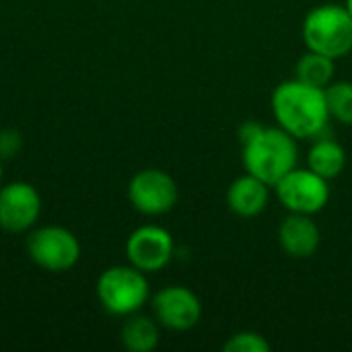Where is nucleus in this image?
Instances as JSON below:
<instances>
[{
    "instance_id": "nucleus-1",
    "label": "nucleus",
    "mask_w": 352,
    "mask_h": 352,
    "mask_svg": "<svg viewBox=\"0 0 352 352\" xmlns=\"http://www.w3.org/2000/svg\"><path fill=\"white\" fill-rule=\"evenodd\" d=\"M276 124L297 140L320 138L330 122L326 89L311 87L299 78L283 80L270 97Z\"/></svg>"
},
{
    "instance_id": "nucleus-2",
    "label": "nucleus",
    "mask_w": 352,
    "mask_h": 352,
    "mask_svg": "<svg viewBox=\"0 0 352 352\" xmlns=\"http://www.w3.org/2000/svg\"><path fill=\"white\" fill-rule=\"evenodd\" d=\"M241 146L245 173L256 175L270 188H274L299 163L297 138L280 126H264L258 136Z\"/></svg>"
},
{
    "instance_id": "nucleus-3",
    "label": "nucleus",
    "mask_w": 352,
    "mask_h": 352,
    "mask_svg": "<svg viewBox=\"0 0 352 352\" xmlns=\"http://www.w3.org/2000/svg\"><path fill=\"white\" fill-rule=\"evenodd\" d=\"M303 41L307 50L328 58H344L352 52V14L344 4H320L303 19Z\"/></svg>"
},
{
    "instance_id": "nucleus-4",
    "label": "nucleus",
    "mask_w": 352,
    "mask_h": 352,
    "mask_svg": "<svg viewBox=\"0 0 352 352\" xmlns=\"http://www.w3.org/2000/svg\"><path fill=\"white\" fill-rule=\"evenodd\" d=\"M97 297L111 316L138 314L151 297L146 274L132 264L107 268L97 280Z\"/></svg>"
},
{
    "instance_id": "nucleus-5",
    "label": "nucleus",
    "mask_w": 352,
    "mask_h": 352,
    "mask_svg": "<svg viewBox=\"0 0 352 352\" xmlns=\"http://www.w3.org/2000/svg\"><path fill=\"white\" fill-rule=\"evenodd\" d=\"M27 252L29 258L47 272H68L80 260V243L76 235L58 225L31 231L27 237Z\"/></svg>"
},
{
    "instance_id": "nucleus-6",
    "label": "nucleus",
    "mask_w": 352,
    "mask_h": 352,
    "mask_svg": "<svg viewBox=\"0 0 352 352\" xmlns=\"http://www.w3.org/2000/svg\"><path fill=\"white\" fill-rule=\"evenodd\" d=\"M278 202L289 212L318 214L330 200V184L309 167H295L274 186Z\"/></svg>"
},
{
    "instance_id": "nucleus-7",
    "label": "nucleus",
    "mask_w": 352,
    "mask_h": 352,
    "mask_svg": "<svg viewBox=\"0 0 352 352\" xmlns=\"http://www.w3.org/2000/svg\"><path fill=\"white\" fill-rule=\"evenodd\" d=\"M177 184L163 169H142L128 184L130 204L146 217H161L177 204Z\"/></svg>"
},
{
    "instance_id": "nucleus-8",
    "label": "nucleus",
    "mask_w": 352,
    "mask_h": 352,
    "mask_svg": "<svg viewBox=\"0 0 352 352\" xmlns=\"http://www.w3.org/2000/svg\"><path fill=\"white\" fill-rule=\"evenodd\" d=\"M153 314L159 326L171 332H188L202 320L198 295L184 285H169L153 297Z\"/></svg>"
},
{
    "instance_id": "nucleus-9",
    "label": "nucleus",
    "mask_w": 352,
    "mask_h": 352,
    "mask_svg": "<svg viewBox=\"0 0 352 352\" xmlns=\"http://www.w3.org/2000/svg\"><path fill=\"white\" fill-rule=\"evenodd\" d=\"M175 254L173 237L167 229L157 225H144L130 233L126 241L128 262L142 270L144 274H153L163 270Z\"/></svg>"
},
{
    "instance_id": "nucleus-10",
    "label": "nucleus",
    "mask_w": 352,
    "mask_h": 352,
    "mask_svg": "<svg viewBox=\"0 0 352 352\" xmlns=\"http://www.w3.org/2000/svg\"><path fill=\"white\" fill-rule=\"evenodd\" d=\"M41 214V196L27 182H12L0 188V227L6 233L29 231Z\"/></svg>"
},
{
    "instance_id": "nucleus-11",
    "label": "nucleus",
    "mask_w": 352,
    "mask_h": 352,
    "mask_svg": "<svg viewBox=\"0 0 352 352\" xmlns=\"http://www.w3.org/2000/svg\"><path fill=\"white\" fill-rule=\"evenodd\" d=\"M278 243L287 256L305 260L318 252L322 243V231L311 214L291 212L278 227Z\"/></svg>"
},
{
    "instance_id": "nucleus-12",
    "label": "nucleus",
    "mask_w": 352,
    "mask_h": 352,
    "mask_svg": "<svg viewBox=\"0 0 352 352\" xmlns=\"http://www.w3.org/2000/svg\"><path fill=\"white\" fill-rule=\"evenodd\" d=\"M270 202V186L252 173L231 182L227 190V206L241 219H254L266 210Z\"/></svg>"
},
{
    "instance_id": "nucleus-13",
    "label": "nucleus",
    "mask_w": 352,
    "mask_h": 352,
    "mask_svg": "<svg viewBox=\"0 0 352 352\" xmlns=\"http://www.w3.org/2000/svg\"><path fill=\"white\" fill-rule=\"evenodd\" d=\"M307 167L330 182L344 171L346 151L340 142L320 136L307 151Z\"/></svg>"
},
{
    "instance_id": "nucleus-14",
    "label": "nucleus",
    "mask_w": 352,
    "mask_h": 352,
    "mask_svg": "<svg viewBox=\"0 0 352 352\" xmlns=\"http://www.w3.org/2000/svg\"><path fill=\"white\" fill-rule=\"evenodd\" d=\"M122 344L124 349L130 352H151L159 346L161 340V332H159V322L148 318V316H140V314H132L128 316V320L122 326Z\"/></svg>"
},
{
    "instance_id": "nucleus-15",
    "label": "nucleus",
    "mask_w": 352,
    "mask_h": 352,
    "mask_svg": "<svg viewBox=\"0 0 352 352\" xmlns=\"http://www.w3.org/2000/svg\"><path fill=\"white\" fill-rule=\"evenodd\" d=\"M334 62H336L334 58H328L320 52L307 50L295 64V78H299L311 87L326 89L334 80V72H336Z\"/></svg>"
},
{
    "instance_id": "nucleus-16",
    "label": "nucleus",
    "mask_w": 352,
    "mask_h": 352,
    "mask_svg": "<svg viewBox=\"0 0 352 352\" xmlns=\"http://www.w3.org/2000/svg\"><path fill=\"white\" fill-rule=\"evenodd\" d=\"M326 99L330 118L336 122L352 126V82L351 80H332L326 87Z\"/></svg>"
},
{
    "instance_id": "nucleus-17",
    "label": "nucleus",
    "mask_w": 352,
    "mask_h": 352,
    "mask_svg": "<svg viewBox=\"0 0 352 352\" xmlns=\"http://www.w3.org/2000/svg\"><path fill=\"white\" fill-rule=\"evenodd\" d=\"M225 352H268L270 351V342L252 330H243L233 334L225 344H223Z\"/></svg>"
},
{
    "instance_id": "nucleus-18",
    "label": "nucleus",
    "mask_w": 352,
    "mask_h": 352,
    "mask_svg": "<svg viewBox=\"0 0 352 352\" xmlns=\"http://www.w3.org/2000/svg\"><path fill=\"white\" fill-rule=\"evenodd\" d=\"M21 148V136L14 130L0 132V157H12Z\"/></svg>"
},
{
    "instance_id": "nucleus-19",
    "label": "nucleus",
    "mask_w": 352,
    "mask_h": 352,
    "mask_svg": "<svg viewBox=\"0 0 352 352\" xmlns=\"http://www.w3.org/2000/svg\"><path fill=\"white\" fill-rule=\"evenodd\" d=\"M262 124L258 122V120H245L239 128H237V138H239V142L241 144H245V142H250L254 136H258L260 132H262Z\"/></svg>"
},
{
    "instance_id": "nucleus-20",
    "label": "nucleus",
    "mask_w": 352,
    "mask_h": 352,
    "mask_svg": "<svg viewBox=\"0 0 352 352\" xmlns=\"http://www.w3.org/2000/svg\"><path fill=\"white\" fill-rule=\"evenodd\" d=\"M344 6H346V10L352 14V0H344Z\"/></svg>"
},
{
    "instance_id": "nucleus-21",
    "label": "nucleus",
    "mask_w": 352,
    "mask_h": 352,
    "mask_svg": "<svg viewBox=\"0 0 352 352\" xmlns=\"http://www.w3.org/2000/svg\"><path fill=\"white\" fill-rule=\"evenodd\" d=\"M0 188H2V157H0Z\"/></svg>"
}]
</instances>
